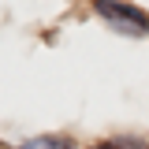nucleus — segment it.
Returning a JSON list of instances; mask_svg holds the SVG:
<instances>
[{
	"label": "nucleus",
	"mask_w": 149,
	"mask_h": 149,
	"mask_svg": "<svg viewBox=\"0 0 149 149\" xmlns=\"http://www.w3.org/2000/svg\"><path fill=\"white\" fill-rule=\"evenodd\" d=\"M19 149H74V142L63 134H37V138H26Z\"/></svg>",
	"instance_id": "2"
},
{
	"label": "nucleus",
	"mask_w": 149,
	"mask_h": 149,
	"mask_svg": "<svg viewBox=\"0 0 149 149\" xmlns=\"http://www.w3.org/2000/svg\"><path fill=\"white\" fill-rule=\"evenodd\" d=\"M90 149H149V142H142V138H112V142H97Z\"/></svg>",
	"instance_id": "3"
},
{
	"label": "nucleus",
	"mask_w": 149,
	"mask_h": 149,
	"mask_svg": "<svg viewBox=\"0 0 149 149\" xmlns=\"http://www.w3.org/2000/svg\"><path fill=\"white\" fill-rule=\"evenodd\" d=\"M93 11L108 22L116 34H127V37H146L149 34V15L130 8V4H119V0H93Z\"/></svg>",
	"instance_id": "1"
}]
</instances>
